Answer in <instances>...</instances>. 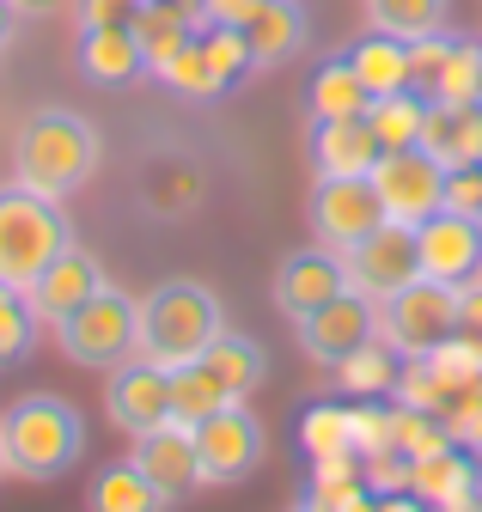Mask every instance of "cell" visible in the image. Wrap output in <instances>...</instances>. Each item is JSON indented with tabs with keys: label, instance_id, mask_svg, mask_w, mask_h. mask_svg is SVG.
Here are the masks:
<instances>
[{
	"label": "cell",
	"instance_id": "6da1fadb",
	"mask_svg": "<svg viewBox=\"0 0 482 512\" xmlns=\"http://www.w3.org/2000/svg\"><path fill=\"white\" fill-rule=\"evenodd\" d=\"M98 171V128L74 110H31L19 122V135H13V177L25 189H37V196H55V202H68L80 196V189L92 183Z\"/></svg>",
	"mask_w": 482,
	"mask_h": 512
},
{
	"label": "cell",
	"instance_id": "7a4b0ae2",
	"mask_svg": "<svg viewBox=\"0 0 482 512\" xmlns=\"http://www.w3.org/2000/svg\"><path fill=\"white\" fill-rule=\"evenodd\" d=\"M0 445H7V476L55 482L86 458V415L55 391H31L0 415Z\"/></svg>",
	"mask_w": 482,
	"mask_h": 512
},
{
	"label": "cell",
	"instance_id": "3957f363",
	"mask_svg": "<svg viewBox=\"0 0 482 512\" xmlns=\"http://www.w3.org/2000/svg\"><path fill=\"white\" fill-rule=\"evenodd\" d=\"M226 330V305L214 287L190 281V275H171L141 299V360L177 372L214 348V336Z\"/></svg>",
	"mask_w": 482,
	"mask_h": 512
},
{
	"label": "cell",
	"instance_id": "277c9868",
	"mask_svg": "<svg viewBox=\"0 0 482 512\" xmlns=\"http://www.w3.org/2000/svg\"><path fill=\"white\" fill-rule=\"evenodd\" d=\"M74 244L68 208L55 196H37L19 177L0 183V281L7 287H31L55 256Z\"/></svg>",
	"mask_w": 482,
	"mask_h": 512
},
{
	"label": "cell",
	"instance_id": "5b68a950",
	"mask_svg": "<svg viewBox=\"0 0 482 512\" xmlns=\"http://www.w3.org/2000/svg\"><path fill=\"white\" fill-rule=\"evenodd\" d=\"M55 336H62V354L74 366H92V372H110L141 354V299H129L123 287H98L80 311H68L62 324H55Z\"/></svg>",
	"mask_w": 482,
	"mask_h": 512
},
{
	"label": "cell",
	"instance_id": "8992f818",
	"mask_svg": "<svg viewBox=\"0 0 482 512\" xmlns=\"http://www.w3.org/2000/svg\"><path fill=\"white\" fill-rule=\"evenodd\" d=\"M458 299H464V287L415 275L409 287L379 299V336L397 348V360H428L434 348H446L458 336Z\"/></svg>",
	"mask_w": 482,
	"mask_h": 512
},
{
	"label": "cell",
	"instance_id": "52a82bcc",
	"mask_svg": "<svg viewBox=\"0 0 482 512\" xmlns=\"http://www.w3.org/2000/svg\"><path fill=\"white\" fill-rule=\"evenodd\" d=\"M373 189H379V202H385V220H397V226L415 232L421 220H434L446 208V165L428 147H397V153H379Z\"/></svg>",
	"mask_w": 482,
	"mask_h": 512
},
{
	"label": "cell",
	"instance_id": "ba28073f",
	"mask_svg": "<svg viewBox=\"0 0 482 512\" xmlns=\"http://www.w3.org/2000/svg\"><path fill=\"white\" fill-rule=\"evenodd\" d=\"M263 421L245 409V397L214 409L208 421H196V464H202V482L208 488H232V482H245L257 464H263Z\"/></svg>",
	"mask_w": 482,
	"mask_h": 512
},
{
	"label": "cell",
	"instance_id": "9c48e42d",
	"mask_svg": "<svg viewBox=\"0 0 482 512\" xmlns=\"http://www.w3.org/2000/svg\"><path fill=\"white\" fill-rule=\"evenodd\" d=\"M306 220H312V238L330 244V250H354L367 232L385 226V202L373 177H318L312 196H306Z\"/></svg>",
	"mask_w": 482,
	"mask_h": 512
},
{
	"label": "cell",
	"instance_id": "30bf717a",
	"mask_svg": "<svg viewBox=\"0 0 482 512\" xmlns=\"http://www.w3.org/2000/svg\"><path fill=\"white\" fill-rule=\"evenodd\" d=\"M299 348H306L312 366H342L354 348H367L379 336V299H367L360 287H342L330 305H318L312 317H299Z\"/></svg>",
	"mask_w": 482,
	"mask_h": 512
},
{
	"label": "cell",
	"instance_id": "8fae6325",
	"mask_svg": "<svg viewBox=\"0 0 482 512\" xmlns=\"http://www.w3.org/2000/svg\"><path fill=\"white\" fill-rule=\"evenodd\" d=\"M342 287H348V256L330 250V244L287 250L275 263V305H281L287 324H299V317H312L318 305H330Z\"/></svg>",
	"mask_w": 482,
	"mask_h": 512
},
{
	"label": "cell",
	"instance_id": "7c38bea8",
	"mask_svg": "<svg viewBox=\"0 0 482 512\" xmlns=\"http://www.w3.org/2000/svg\"><path fill=\"white\" fill-rule=\"evenodd\" d=\"M415 250H421V275L470 287L482 275V220L458 214V208H440L434 220L415 226Z\"/></svg>",
	"mask_w": 482,
	"mask_h": 512
},
{
	"label": "cell",
	"instance_id": "4fadbf2b",
	"mask_svg": "<svg viewBox=\"0 0 482 512\" xmlns=\"http://www.w3.org/2000/svg\"><path fill=\"white\" fill-rule=\"evenodd\" d=\"M415 275H421V250H415V232L397 220H385L379 232H367L348 250V287H360L367 299H391Z\"/></svg>",
	"mask_w": 482,
	"mask_h": 512
},
{
	"label": "cell",
	"instance_id": "5bb4252c",
	"mask_svg": "<svg viewBox=\"0 0 482 512\" xmlns=\"http://www.w3.org/2000/svg\"><path fill=\"white\" fill-rule=\"evenodd\" d=\"M104 415L123 427L129 439L135 433H153L159 421H171V372L153 366V360H123L110 366V384H104Z\"/></svg>",
	"mask_w": 482,
	"mask_h": 512
},
{
	"label": "cell",
	"instance_id": "9a60e30c",
	"mask_svg": "<svg viewBox=\"0 0 482 512\" xmlns=\"http://www.w3.org/2000/svg\"><path fill=\"white\" fill-rule=\"evenodd\" d=\"M129 464L171 500H184L196 482H202V464H196V427L184 421H159L153 433H135V452Z\"/></svg>",
	"mask_w": 482,
	"mask_h": 512
},
{
	"label": "cell",
	"instance_id": "2e32d148",
	"mask_svg": "<svg viewBox=\"0 0 482 512\" xmlns=\"http://www.w3.org/2000/svg\"><path fill=\"white\" fill-rule=\"evenodd\" d=\"M306 141H312L318 177H373V165L385 153L379 135L367 128V116H312Z\"/></svg>",
	"mask_w": 482,
	"mask_h": 512
},
{
	"label": "cell",
	"instance_id": "e0dca14e",
	"mask_svg": "<svg viewBox=\"0 0 482 512\" xmlns=\"http://www.w3.org/2000/svg\"><path fill=\"white\" fill-rule=\"evenodd\" d=\"M80 80L98 86V92H123L147 74V55L135 43V25H80Z\"/></svg>",
	"mask_w": 482,
	"mask_h": 512
},
{
	"label": "cell",
	"instance_id": "ac0fdd59",
	"mask_svg": "<svg viewBox=\"0 0 482 512\" xmlns=\"http://www.w3.org/2000/svg\"><path fill=\"white\" fill-rule=\"evenodd\" d=\"M98 287H104L98 256H92V250H80V244H68V250L55 256V263H49L25 293H31V311L43 317V324H62V317H68V311H80Z\"/></svg>",
	"mask_w": 482,
	"mask_h": 512
},
{
	"label": "cell",
	"instance_id": "d6986e66",
	"mask_svg": "<svg viewBox=\"0 0 482 512\" xmlns=\"http://www.w3.org/2000/svg\"><path fill=\"white\" fill-rule=\"evenodd\" d=\"M421 147H428L446 171H458V165H482V104H440V98H428Z\"/></svg>",
	"mask_w": 482,
	"mask_h": 512
},
{
	"label": "cell",
	"instance_id": "ffe728a7",
	"mask_svg": "<svg viewBox=\"0 0 482 512\" xmlns=\"http://www.w3.org/2000/svg\"><path fill=\"white\" fill-rule=\"evenodd\" d=\"M129 25H135V43H141V55H147V74L159 80L171 61L190 49V37L202 31V13L171 7V0H141V13H135Z\"/></svg>",
	"mask_w": 482,
	"mask_h": 512
},
{
	"label": "cell",
	"instance_id": "44dd1931",
	"mask_svg": "<svg viewBox=\"0 0 482 512\" xmlns=\"http://www.w3.org/2000/svg\"><path fill=\"white\" fill-rule=\"evenodd\" d=\"M342 55H348V68L360 74V86H367L373 98L415 86V55H409V43H403V37H391V31H367V37H354Z\"/></svg>",
	"mask_w": 482,
	"mask_h": 512
},
{
	"label": "cell",
	"instance_id": "7402d4cb",
	"mask_svg": "<svg viewBox=\"0 0 482 512\" xmlns=\"http://www.w3.org/2000/svg\"><path fill=\"white\" fill-rule=\"evenodd\" d=\"M312 25L299 13V0H263V13L245 25V43H251V68H281L306 49Z\"/></svg>",
	"mask_w": 482,
	"mask_h": 512
},
{
	"label": "cell",
	"instance_id": "603a6c76",
	"mask_svg": "<svg viewBox=\"0 0 482 512\" xmlns=\"http://www.w3.org/2000/svg\"><path fill=\"white\" fill-rule=\"evenodd\" d=\"M409 494H415L421 506L446 512V506H458V500H470V494H476V470H470V458H464V452L440 445V452L415 458V470H409Z\"/></svg>",
	"mask_w": 482,
	"mask_h": 512
},
{
	"label": "cell",
	"instance_id": "cb8c5ba5",
	"mask_svg": "<svg viewBox=\"0 0 482 512\" xmlns=\"http://www.w3.org/2000/svg\"><path fill=\"white\" fill-rule=\"evenodd\" d=\"M421 92L440 98V104H482V43L476 37H446V49H440Z\"/></svg>",
	"mask_w": 482,
	"mask_h": 512
},
{
	"label": "cell",
	"instance_id": "d4e9b609",
	"mask_svg": "<svg viewBox=\"0 0 482 512\" xmlns=\"http://www.w3.org/2000/svg\"><path fill=\"white\" fill-rule=\"evenodd\" d=\"M226 403H238V391H232V384H226L208 360H190V366L171 372V421L196 427V421H208V415L226 409Z\"/></svg>",
	"mask_w": 482,
	"mask_h": 512
},
{
	"label": "cell",
	"instance_id": "484cf974",
	"mask_svg": "<svg viewBox=\"0 0 482 512\" xmlns=\"http://www.w3.org/2000/svg\"><path fill=\"white\" fill-rule=\"evenodd\" d=\"M171 494H159L135 464H110L86 488V512H165Z\"/></svg>",
	"mask_w": 482,
	"mask_h": 512
},
{
	"label": "cell",
	"instance_id": "4316f807",
	"mask_svg": "<svg viewBox=\"0 0 482 512\" xmlns=\"http://www.w3.org/2000/svg\"><path fill=\"white\" fill-rule=\"evenodd\" d=\"M421 122H428V92H415V86L385 92V98L367 104V128L379 135L385 153H397V147H421Z\"/></svg>",
	"mask_w": 482,
	"mask_h": 512
},
{
	"label": "cell",
	"instance_id": "83f0119b",
	"mask_svg": "<svg viewBox=\"0 0 482 512\" xmlns=\"http://www.w3.org/2000/svg\"><path fill=\"white\" fill-rule=\"evenodd\" d=\"M202 360L232 384L238 397H251L257 384L269 378V354H263V342H257V336H238V330H220V336H214V348H208Z\"/></svg>",
	"mask_w": 482,
	"mask_h": 512
},
{
	"label": "cell",
	"instance_id": "f1b7e54d",
	"mask_svg": "<svg viewBox=\"0 0 482 512\" xmlns=\"http://www.w3.org/2000/svg\"><path fill=\"white\" fill-rule=\"evenodd\" d=\"M312 116H367V104H373V92L360 86V74L348 68V55H336V61H324V68L312 74Z\"/></svg>",
	"mask_w": 482,
	"mask_h": 512
},
{
	"label": "cell",
	"instance_id": "f546056e",
	"mask_svg": "<svg viewBox=\"0 0 482 512\" xmlns=\"http://www.w3.org/2000/svg\"><path fill=\"white\" fill-rule=\"evenodd\" d=\"M446 7H452V0H367V19H373V31L421 43V37L446 31Z\"/></svg>",
	"mask_w": 482,
	"mask_h": 512
},
{
	"label": "cell",
	"instance_id": "4dcf8cb0",
	"mask_svg": "<svg viewBox=\"0 0 482 512\" xmlns=\"http://www.w3.org/2000/svg\"><path fill=\"white\" fill-rule=\"evenodd\" d=\"M336 378H342L348 397H385L391 384H397V348H391V342L379 348V336H373L367 348H354V354L336 366Z\"/></svg>",
	"mask_w": 482,
	"mask_h": 512
},
{
	"label": "cell",
	"instance_id": "1f68e13d",
	"mask_svg": "<svg viewBox=\"0 0 482 512\" xmlns=\"http://www.w3.org/2000/svg\"><path fill=\"white\" fill-rule=\"evenodd\" d=\"M37 324H43V317L31 311V293L0 281V366H13V360H25V354H31Z\"/></svg>",
	"mask_w": 482,
	"mask_h": 512
},
{
	"label": "cell",
	"instance_id": "d6a6232c",
	"mask_svg": "<svg viewBox=\"0 0 482 512\" xmlns=\"http://www.w3.org/2000/svg\"><path fill=\"white\" fill-rule=\"evenodd\" d=\"M299 433H306V452L312 458H342V452H354V409L318 403L306 421H299Z\"/></svg>",
	"mask_w": 482,
	"mask_h": 512
},
{
	"label": "cell",
	"instance_id": "836d02e7",
	"mask_svg": "<svg viewBox=\"0 0 482 512\" xmlns=\"http://www.w3.org/2000/svg\"><path fill=\"white\" fill-rule=\"evenodd\" d=\"M446 208L482 220V165H458V171H446Z\"/></svg>",
	"mask_w": 482,
	"mask_h": 512
},
{
	"label": "cell",
	"instance_id": "e575fe53",
	"mask_svg": "<svg viewBox=\"0 0 482 512\" xmlns=\"http://www.w3.org/2000/svg\"><path fill=\"white\" fill-rule=\"evenodd\" d=\"M202 25H232V31H245L257 13H263V0H202Z\"/></svg>",
	"mask_w": 482,
	"mask_h": 512
},
{
	"label": "cell",
	"instance_id": "d590c367",
	"mask_svg": "<svg viewBox=\"0 0 482 512\" xmlns=\"http://www.w3.org/2000/svg\"><path fill=\"white\" fill-rule=\"evenodd\" d=\"M80 25H129L141 13V0H74Z\"/></svg>",
	"mask_w": 482,
	"mask_h": 512
},
{
	"label": "cell",
	"instance_id": "8d00e7d4",
	"mask_svg": "<svg viewBox=\"0 0 482 512\" xmlns=\"http://www.w3.org/2000/svg\"><path fill=\"white\" fill-rule=\"evenodd\" d=\"M458 336L482 354V275L464 287V299H458Z\"/></svg>",
	"mask_w": 482,
	"mask_h": 512
},
{
	"label": "cell",
	"instance_id": "74e56055",
	"mask_svg": "<svg viewBox=\"0 0 482 512\" xmlns=\"http://www.w3.org/2000/svg\"><path fill=\"white\" fill-rule=\"evenodd\" d=\"M13 37H19V13L7 7V0H0V55L13 49Z\"/></svg>",
	"mask_w": 482,
	"mask_h": 512
},
{
	"label": "cell",
	"instance_id": "f35d334b",
	"mask_svg": "<svg viewBox=\"0 0 482 512\" xmlns=\"http://www.w3.org/2000/svg\"><path fill=\"white\" fill-rule=\"evenodd\" d=\"M7 7L25 19V13H55V7H68V0H7Z\"/></svg>",
	"mask_w": 482,
	"mask_h": 512
},
{
	"label": "cell",
	"instance_id": "ab89813d",
	"mask_svg": "<svg viewBox=\"0 0 482 512\" xmlns=\"http://www.w3.org/2000/svg\"><path fill=\"white\" fill-rule=\"evenodd\" d=\"M0 482H7V445H0Z\"/></svg>",
	"mask_w": 482,
	"mask_h": 512
},
{
	"label": "cell",
	"instance_id": "60d3db41",
	"mask_svg": "<svg viewBox=\"0 0 482 512\" xmlns=\"http://www.w3.org/2000/svg\"><path fill=\"white\" fill-rule=\"evenodd\" d=\"M171 7H190V13H196V7H202V0H171Z\"/></svg>",
	"mask_w": 482,
	"mask_h": 512
},
{
	"label": "cell",
	"instance_id": "b9f144b4",
	"mask_svg": "<svg viewBox=\"0 0 482 512\" xmlns=\"http://www.w3.org/2000/svg\"><path fill=\"white\" fill-rule=\"evenodd\" d=\"M299 512H318V506H299Z\"/></svg>",
	"mask_w": 482,
	"mask_h": 512
}]
</instances>
